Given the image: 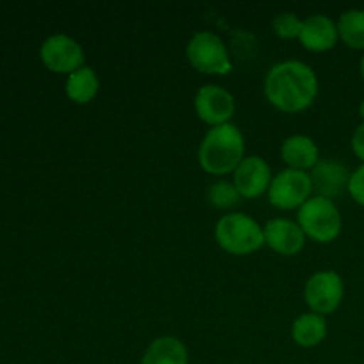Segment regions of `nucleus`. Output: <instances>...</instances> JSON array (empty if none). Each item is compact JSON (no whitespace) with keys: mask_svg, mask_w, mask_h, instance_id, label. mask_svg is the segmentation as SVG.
I'll return each instance as SVG.
<instances>
[{"mask_svg":"<svg viewBox=\"0 0 364 364\" xmlns=\"http://www.w3.org/2000/svg\"><path fill=\"white\" fill-rule=\"evenodd\" d=\"M345 295L343 279L334 270H318L308 279L304 288L306 304L316 315H331L340 308Z\"/></svg>","mask_w":364,"mask_h":364,"instance_id":"obj_7","label":"nucleus"},{"mask_svg":"<svg viewBox=\"0 0 364 364\" xmlns=\"http://www.w3.org/2000/svg\"><path fill=\"white\" fill-rule=\"evenodd\" d=\"M338 34L347 46L364 50V9H348L338 20Z\"/></svg>","mask_w":364,"mask_h":364,"instance_id":"obj_18","label":"nucleus"},{"mask_svg":"<svg viewBox=\"0 0 364 364\" xmlns=\"http://www.w3.org/2000/svg\"><path fill=\"white\" fill-rule=\"evenodd\" d=\"M194 110L203 123L220 127L230 123L235 114V98L220 85H203L194 98Z\"/></svg>","mask_w":364,"mask_h":364,"instance_id":"obj_9","label":"nucleus"},{"mask_svg":"<svg viewBox=\"0 0 364 364\" xmlns=\"http://www.w3.org/2000/svg\"><path fill=\"white\" fill-rule=\"evenodd\" d=\"M299 39H301L302 46L311 52H327V50L334 48L340 39L338 23L326 14H311L302 20Z\"/></svg>","mask_w":364,"mask_h":364,"instance_id":"obj_13","label":"nucleus"},{"mask_svg":"<svg viewBox=\"0 0 364 364\" xmlns=\"http://www.w3.org/2000/svg\"><path fill=\"white\" fill-rule=\"evenodd\" d=\"M352 151L364 164V123L359 124L352 135Z\"/></svg>","mask_w":364,"mask_h":364,"instance_id":"obj_22","label":"nucleus"},{"mask_svg":"<svg viewBox=\"0 0 364 364\" xmlns=\"http://www.w3.org/2000/svg\"><path fill=\"white\" fill-rule=\"evenodd\" d=\"M41 60L53 73L71 75L84 64V50L80 43L66 34H53L41 45Z\"/></svg>","mask_w":364,"mask_h":364,"instance_id":"obj_8","label":"nucleus"},{"mask_svg":"<svg viewBox=\"0 0 364 364\" xmlns=\"http://www.w3.org/2000/svg\"><path fill=\"white\" fill-rule=\"evenodd\" d=\"M206 198H208L210 205L215 206V208L219 210L233 208V206H237L238 203L242 201V196L238 194L237 187L226 180L215 181V183L208 188V192H206Z\"/></svg>","mask_w":364,"mask_h":364,"instance_id":"obj_19","label":"nucleus"},{"mask_svg":"<svg viewBox=\"0 0 364 364\" xmlns=\"http://www.w3.org/2000/svg\"><path fill=\"white\" fill-rule=\"evenodd\" d=\"M187 59L194 70L206 75H228L233 70L226 43L210 31L196 32L188 39Z\"/></svg>","mask_w":364,"mask_h":364,"instance_id":"obj_5","label":"nucleus"},{"mask_svg":"<svg viewBox=\"0 0 364 364\" xmlns=\"http://www.w3.org/2000/svg\"><path fill=\"white\" fill-rule=\"evenodd\" d=\"M142 364H188V350L178 338L160 336L146 348Z\"/></svg>","mask_w":364,"mask_h":364,"instance_id":"obj_15","label":"nucleus"},{"mask_svg":"<svg viewBox=\"0 0 364 364\" xmlns=\"http://www.w3.org/2000/svg\"><path fill=\"white\" fill-rule=\"evenodd\" d=\"M311 176L306 171L287 167L272 178L269 187V201L279 210H295L301 208L311 198Z\"/></svg>","mask_w":364,"mask_h":364,"instance_id":"obj_6","label":"nucleus"},{"mask_svg":"<svg viewBox=\"0 0 364 364\" xmlns=\"http://www.w3.org/2000/svg\"><path fill=\"white\" fill-rule=\"evenodd\" d=\"M100 80L96 71L91 66H82L75 73L68 75L66 80V95L71 102L78 105L92 102L95 96L98 95Z\"/></svg>","mask_w":364,"mask_h":364,"instance_id":"obj_17","label":"nucleus"},{"mask_svg":"<svg viewBox=\"0 0 364 364\" xmlns=\"http://www.w3.org/2000/svg\"><path fill=\"white\" fill-rule=\"evenodd\" d=\"M270 183H272V171L269 164L258 155L245 156L233 173V185L237 187L238 194L245 199H255L265 194Z\"/></svg>","mask_w":364,"mask_h":364,"instance_id":"obj_10","label":"nucleus"},{"mask_svg":"<svg viewBox=\"0 0 364 364\" xmlns=\"http://www.w3.org/2000/svg\"><path fill=\"white\" fill-rule=\"evenodd\" d=\"M359 70H361V77H363V80H364V53H363V57H361V63H359Z\"/></svg>","mask_w":364,"mask_h":364,"instance_id":"obj_23","label":"nucleus"},{"mask_svg":"<svg viewBox=\"0 0 364 364\" xmlns=\"http://www.w3.org/2000/svg\"><path fill=\"white\" fill-rule=\"evenodd\" d=\"M215 240L226 252L245 256L265 245L263 226L245 213H228L215 224Z\"/></svg>","mask_w":364,"mask_h":364,"instance_id":"obj_3","label":"nucleus"},{"mask_svg":"<svg viewBox=\"0 0 364 364\" xmlns=\"http://www.w3.org/2000/svg\"><path fill=\"white\" fill-rule=\"evenodd\" d=\"M348 194L352 196V199H354L358 205L364 206V164H361V166L350 174V181H348Z\"/></svg>","mask_w":364,"mask_h":364,"instance_id":"obj_21","label":"nucleus"},{"mask_svg":"<svg viewBox=\"0 0 364 364\" xmlns=\"http://www.w3.org/2000/svg\"><path fill=\"white\" fill-rule=\"evenodd\" d=\"M265 244L281 256H294L304 249L306 235L299 223L290 219H270L263 226Z\"/></svg>","mask_w":364,"mask_h":364,"instance_id":"obj_12","label":"nucleus"},{"mask_svg":"<svg viewBox=\"0 0 364 364\" xmlns=\"http://www.w3.org/2000/svg\"><path fill=\"white\" fill-rule=\"evenodd\" d=\"M263 91L270 105L281 112H302L318 95V78L309 64L294 59L283 60L269 70Z\"/></svg>","mask_w":364,"mask_h":364,"instance_id":"obj_1","label":"nucleus"},{"mask_svg":"<svg viewBox=\"0 0 364 364\" xmlns=\"http://www.w3.org/2000/svg\"><path fill=\"white\" fill-rule=\"evenodd\" d=\"M350 171L343 162L334 159H320L311 169V183L316 196L334 201L336 198L348 192Z\"/></svg>","mask_w":364,"mask_h":364,"instance_id":"obj_11","label":"nucleus"},{"mask_svg":"<svg viewBox=\"0 0 364 364\" xmlns=\"http://www.w3.org/2000/svg\"><path fill=\"white\" fill-rule=\"evenodd\" d=\"M297 223L306 237L318 244H329V242L336 240L343 228V219H341L336 203L320 198V196H311L299 208Z\"/></svg>","mask_w":364,"mask_h":364,"instance_id":"obj_4","label":"nucleus"},{"mask_svg":"<svg viewBox=\"0 0 364 364\" xmlns=\"http://www.w3.org/2000/svg\"><path fill=\"white\" fill-rule=\"evenodd\" d=\"M327 336L326 316L316 313H304L291 326V340L302 348H313Z\"/></svg>","mask_w":364,"mask_h":364,"instance_id":"obj_16","label":"nucleus"},{"mask_svg":"<svg viewBox=\"0 0 364 364\" xmlns=\"http://www.w3.org/2000/svg\"><path fill=\"white\" fill-rule=\"evenodd\" d=\"M245 142L240 128L233 123L213 127L206 132L199 144V166L208 174L235 173L242 160L245 159Z\"/></svg>","mask_w":364,"mask_h":364,"instance_id":"obj_2","label":"nucleus"},{"mask_svg":"<svg viewBox=\"0 0 364 364\" xmlns=\"http://www.w3.org/2000/svg\"><path fill=\"white\" fill-rule=\"evenodd\" d=\"M359 116L363 117V123H364V100L361 102V105H359Z\"/></svg>","mask_w":364,"mask_h":364,"instance_id":"obj_24","label":"nucleus"},{"mask_svg":"<svg viewBox=\"0 0 364 364\" xmlns=\"http://www.w3.org/2000/svg\"><path fill=\"white\" fill-rule=\"evenodd\" d=\"M281 159L290 169H313L320 162L318 146L308 135H291L281 146Z\"/></svg>","mask_w":364,"mask_h":364,"instance_id":"obj_14","label":"nucleus"},{"mask_svg":"<svg viewBox=\"0 0 364 364\" xmlns=\"http://www.w3.org/2000/svg\"><path fill=\"white\" fill-rule=\"evenodd\" d=\"M272 27L281 39H295L301 36L302 20L295 13H281L274 18Z\"/></svg>","mask_w":364,"mask_h":364,"instance_id":"obj_20","label":"nucleus"}]
</instances>
